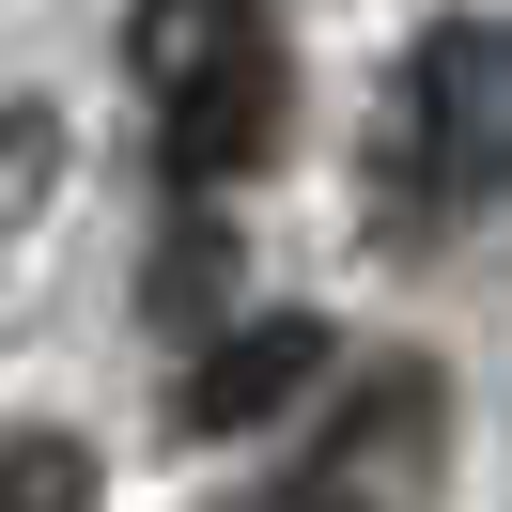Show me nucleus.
<instances>
[{
    "label": "nucleus",
    "instance_id": "3",
    "mask_svg": "<svg viewBox=\"0 0 512 512\" xmlns=\"http://www.w3.org/2000/svg\"><path fill=\"white\" fill-rule=\"evenodd\" d=\"M264 512H450V373L435 357L357 373V404L311 435V466H295Z\"/></svg>",
    "mask_w": 512,
    "mask_h": 512
},
{
    "label": "nucleus",
    "instance_id": "6",
    "mask_svg": "<svg viewBox=\"0 0 512 512\" xmlns=\"http://www.w3.org/2000/svg\"><path fill=\"white\" fill-rule=\"evenodd\" d=\"M47 171H63V125H47V109H16V125H0V218H32Z\"/></svg>",
    "mask_w": 512,
    "mask_h": 512
},
{
    "label": "nucleus",
    "instance_id": "1",
    "mask_svg": "<svg viewBox=\"0 0 512 512\" xmlns=\"http://www.w3.org/2000/svg\"><path fill=\"white\" fill-rule=\"evenodd\" d=\"M125 78H140V125H156V171L187 202L249 187L295 125V63H280L264 0H125Z\"/></svg>",
    "mask_w": 512,
    "mask_h": 512
},
{
    "label": "nucleus",
    "instance_id": "4",
    "mask_svg": "<svg viewBox=\"0 0 512 512\" xmlns=\"http://www.w3.org/2000/svg\"><path fill=\"white\" fill-rule=\"evenodd\" d=\"M326 373V326L311 311H249V326H202V357L171 373V435H249L280 419L295 388Z\"/></svg>",
    "mask_w": 512,
    "mask_h": 512
},
{
    "label": "nucleus",
    "instance_id": "5",
    "mask_svg": "<svg viewBox=\"0 0 512 512\" xmlns=\"http://www.w3.org/2000/svg\"><path fill=\"white\" fill-rule=\"evenodd\" d=\"M0 512H94V450L47 419V435H0Z\"/></svg>",
    "mask_w": 512,
    "mask_h": 512
},
{
    "label": "nucleus",
    "instance_id": "2",
    "mask_svg": "<svg viewBox=\"0 0 512 512\" xmlns=\"http://www.w3.org/2000/svg\"><path fill=\"white\" fill-rule=\"evenodd\" d=\"M388 171L419 218H481L512 202V16H435L388 94Z\"/></svg>",
    "mask_w": 512,
    "mask_h": 512
}]
</instances>
